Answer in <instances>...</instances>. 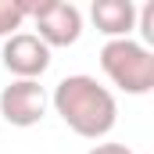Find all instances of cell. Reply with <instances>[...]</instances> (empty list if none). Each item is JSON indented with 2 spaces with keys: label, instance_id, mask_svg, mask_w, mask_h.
Segmentation results:
<instances>
[{
  "label": "cell",
  "instance_id": "7",
  "mask_svg": "<svg viewBox=\"0 0 154 154\" xmlns=\"http://www.w3.org/2000/svg\"><path fill=\"white\" fill-rule=\"evenodd\" d=\"M29 7L25 0H0V39L14 36V29H22V22L29 18Z\"/></svg>",
  "mask_w": 154,
  "mask_h": 154
},
{
  "label": "cell",
  "instance_id": "8",
  "mask_svg": "<svg viewBox=\"0 0 154 154\" xmlns=\"http://www.w3.org/2000/svg\"><path fill=\"white\" fill-rule=\"evenodd\" d=\"M136 29H140V36H143V47L154 43V4H143V7L136 11Z\"/></svg>",
  "mask_w": 154,
  "mask_h": 154
},
{
  "label": "cell",
  "instance_id": "4",
  "mask_svg": "<svg viewBox=\"0 0 154 154\" xmlns=\"http://www.w3.org/2000/svg\"><path fill=\"white\" fill-rule=\"evenodd\" d=\"M47 104H50L47 90L36 79H11L0 90V115H4L7 125H18V129H29V125L43 122Z\"/></svg>",
  "mask_w": 154,
  "mask_h": 154
},
{
  "label": "cell",
  "instance_id": "2",
  "mask_svg": "<svg viewBox=\"0 0 154 154\" xmlns=\"http://www.w3.org/2000/svg\"><path fill=\"white\" fill-rule=\"evenodd\" d=\"M100 68L122 93L143 97L154 90V54L136 39H108L100 47Z\"/></svg>",
  "mask_w": 154,
  "mask_h": 154
},
{
  "label": "cell",
  "instance_id": "3",
  "mask_svg": "<svg viewBox=\"0 0 154 154\" xmlns=\"http://www.w3.org/2000/svg\"><path fill=\"white\" fill-rule=\"evenodd\" d=\"M32 22H36V36L47 47H72L82 36V14L75 4L68 0H43L29 7Z\"/></svg>",
  "mask_w": 154,
  "mask_h": 154
},
{
  "label": "cell",
  "instance_id": "6",
  "mask_svg": "<svg viewBox=\"0 0 154 154\" xmlns=\"http://www.w3.org/2000/svg\"><path fill=\"white\" fill-rule=\"evenodd\" d=\"M90 18L97 32H104L108 39H129V32L136 29V4L133 0H93Z\"/></svg>",
  "mask_w": 154,
  "mask_h": 154
},
{
  "label": "cell",
  "instance_id": "1",
  "mask_svg": "<svg viewBox=\"0 0 154 154\" xmlns=\"http://www.w3.org/2000/svg\"><path fill=\"white\" fill-rule=\"evenodd\" d=\"M50 104L61 115V122L82 140H104L118 122L115 93L93 75H65L54 86Z\"/></svg>",
  "mask_w": 154,
  "mask_h": 154
},
{
  "label": "cell",
  "instance_id": "9",
  "mask_svg": "<svg viewBox=\"0 0 154 154\" xmlns=\"http://www.w3.org/2000/svg\"><path fill=\"white\" fill-rule=\"evenodd\" d=\"M86 154H136V151L125 147V143H97V147H90Z\"/></svg>",
  "mask_w": 154,
  "mask_h": 154
},
{
  "label": "cell",
  "instance_id": "5",
  "mask_svg": "<svg viewBox=\"0 0 154 154\" xmlns=\"http://www.w3.org/2000/svg\"><path fill=\"white\" fill-rule=\"evenodd\" d=\"M4 68L14 79H36L50 68V47L36 36V32H14L4 43Z\"/></svg>",
  "mask_w": 154,
  "mask_h": 154
}]
</instances>
